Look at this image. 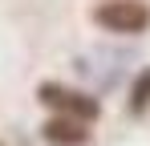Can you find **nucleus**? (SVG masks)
Here are the masks:
<instances>
[{
	"mask_svg": "<svg viewBox=\"0 0 150 146\" xmlns=\"http://www.w3.org/2000/svg\"><path fill=\"white\" fill-rule=\"evenodd\" d=\"M93 16H98V24L110 28V33H142L150 24V8L142 0H105Z\"/></svg>",
	"mask_w": 150,
	"mask_h": 146,
	"instance_id": "f257e3e1",
	"label": "nucleus"
},
{
	"mask_svg": "<svg viewBox=\"0 0 150 146\" xmlns=\"http://www.w3.org/2000/svg\"><path fill=\"white\" fill-rule=\"evenodd\" d=\"M37 97H41L45 106H53L57 114H65V118H77V122H93L98 118V101L89 94L65 89V85H57V81H45V85L37 89Z\"/></svg>",
	"mask_w": 150,
	"mask_h": 146,
	"instance_id": "f03ea898",
	"label": "nucleus"
},
{
	"mask_svg": "<svg viewBox=\"0 0 150 146\" xmlns=\"http://www.w3.org/2000/svg\"><path fill=\"white\" fill-rule=\"evenodd\" d=\"M41 134H45V142H49V146H81L85 138H89L85 122H77V118H65V114L49 118L45 126H41Z\"/></svg>",
	"mask_w": 150,
	"mask_h": 146,
	"instance_id": "7ed1b4c3",
	"label": "nucleus"
},
{
	"mask_svg": "<svg viewBox=\"0 0 150 146\" xmlns=\"http://www.w3.org/2000/svg\"><path fill=\"white\" fill-rule=\"evenodd\" d=\"M146 106H150V73H142L134 85V110H146Z\"/></svg>",
	"mask_w": 150,
	"mask_h": 146,
	"instance_id": "20e7f679",
	"label": "nucleus"
}]
</instances>
